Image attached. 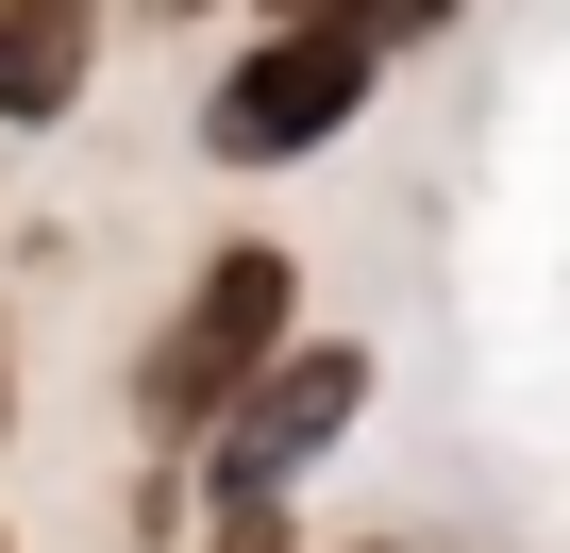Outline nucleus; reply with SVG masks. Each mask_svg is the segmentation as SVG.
<instances>
[{"label": "nucleus", "mask_w": 570, "mask_h": 553, "mask_svg": "<svg viewBox=\"0 0 570 553\" xmlns=\"http://www.w3.org/2000/svg\"><path fill=\"white\" fill-rule=\"evenodd\" d=\"M285 353H303V268H285L268 235H218L202 286L168 303V336L135 353V436H151V453H168V436H218Z\"/></svg>", "instance_id": "1"}, {"label": "nucleus", "mask_w": 570, "mask_h": 553, "mask_svg": "<svg viewBox=\"0 0 570 553\" xmlns=\"http://www.w3.org/2000/svg\"><path fill=\"white\" fill-rule=\"evenodd\" d=\"M370 51L336 34V18H303V34H268V51H235L218 85H202V151L218 168H303V151H336L353 118H370Z\"/></svg>", "instance_id": "2"}, {"label": "nucleus", "mask_w": 570, "mask_h": 553, "mask_svg": "<svg viewBox=\"0 0 570 553\" xmlns=\"http://www.w3.org/2000/svg\"><path fill=\"white\" fill-rule=\"evenodd\" d=\"M353 403H370V353L353 336H303L235 419H218V453H202V520H235V503H285L336 436H353Z\"/></svg>", "instance_id": "3"}, {"label": "nucleus", "mask_w": 570, "mask_h": 553, "mask_svg": "<svg viewBox=\"0 0 570 553\" xmlns=\"http://www.w3.org/2000/svg\"><path fill=\"white\" fill-rule=\"evenodd\" d=\"M85 68H101V0H0V118H68L85 101Z\"/></svg>", "instance_id": "4"}, {"label": "nucleus", "mask_w": 570, "mask_h": 553, "mask_svg": "<svg viewBox=\"0 0 570 553\" xmlns=\"http://www.w3.org/2000/svg\"><path fill=\"white\" fill-rule=\"evenodd\" d=\"M320 18H336V34L370 51V68H386V51H420V34H453L470 0H320Z\"/></svg>", "instance_id": "5"}, {"label": "nucleus", "mask_w": 570, "mask_h": 553, "mask_svg": "<svg viewBox=\"0 0 570 553\" xmlns=\"http://www.w3.org/2000/svg\"><path fill=\"white\" fill-rule=\"evenodd\" d=\"M202 553H303V536H285V503H235V520H202Z\"/></svg>", "instance_id": "6"}, {"label": "nucleus", "mask_w": 570, "mask_h": 553, "mask_svg": "<svg viewBox=\"0 0 570 553\" xmlns=\"http://www.w3.org/2000/svg\"><path fill=\"white\" fill-rule=\"evenodd\" d=\"M0 419H18V319H0Z\"/></svg>", "instance_id": "7"}, {"label": "nucleus", "mask_w": 570, "mask_h": 553, "mask_svg": "<svg viewBox=\"0 0 570 553\" xmlns=\"http://www.w3.org/2000/svg\"><path fill=\"white\" fill-rule=\"evenodd\" d=\"M151 18H202V0H151Z\"/></svg>", "instance_id": "8"}, {"label": "nucleus", "mask_w": 570, "mask_h": 553, "mask_svg": "<svg viewBox=\"0 0 570 553\" xmlns=\"http://www.w3.org/2000/svg\"><path fill=\"white\" fill-rule=\"evenodd\" d=\"M353 553H403V536H353Z\"/></svg>", "instance_id": "9"}]
</instances>
